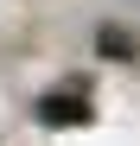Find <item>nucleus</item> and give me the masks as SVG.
Returning a JSON list of instances; mask_svg holds the SVG:
<instances>
[{"label": "nucleus", "instance_id": "nucleus-1", "mask_svg": "<svg viewBox=\"0 0 140 146\" xmlns=\"http://www.w3.org/2000/svg\"><path fill=\"white\" fill-rule=\"evenodd\" d=\"M38 121H45V127H83V121H96V108H89L83 95H45Z\"/></svg>", "mask_w": 140, "mask_h": 146}, {"label": "nucleus", "instance_id": "nucleus-2", "mask_svg": "<svg viewBox=\"0 0 140 146\" xmlns=\"http://www.w3.org/2000/svg\"><path fill=\"white\" fill-rule=\"evenodd\" d=\"M96 51H102V57H134V38H127V32H108V26H102V32H96Z\"/></svg>", "mask_w": 140, "mask_h": 146}]
</instances>
